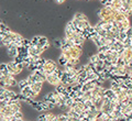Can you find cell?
I'll list each match as a JSON object with an SVG mask.
<instances>
[{
	"label": "cell",
	"mask_w": 132,
	"mask_h": 121,
	"mask_svg": "<svg viewBox=\"0 0 132 121\" xmlns=\"http://www.w3.org/2000/svg\"><path fill=\"white\" fill-rule=\"evenodd\" d=\"M18 86H19L20 90H22L23 88H26V87L30 86V84H29V80H28V79H22V80H20V82L18 83Z\"/></svg>",
	"instance_id": "cell-11"
},
{
	"label": "cell",
	"mask_w": 132,
	"mask_h": 121,
	"mask_svg": "<svg viewBox=\"0 0 132 121\" xmlns=\"http://www.w3.org/2000/svg\"><path fill=\"white\" fill-rule=\"evenodd\" d=\"M59 63H60L62 66H65L66 64L68 63V58L66 57V55H65L64 53L61 54V56H60V58H59Z\"/></svg>",
	"instance_id": "cell-9"
},
{
	"label": "cell",
	"mask_w": 132,
	"mask_h": 121,
	"mask_svg": "<svg viewBox=\"0 0 132 121\" xmlns=\"http://www.w3.org/2000/svg\"><path fill=\"white\" fill-rule=\"evenodd\" d=\"M22 46L27 47V49H30V47L32 46L31 40H26V39H24V40H23V44H22Z\"/></svg>",
	"instance_id": "cell-15"
},
{
	"label": "cell",
	"mask_w": 132,
	"mask_h": 121,
	"mask_svg": "<svg viewBox=\"0 0 132 121\" xmlns=\"http://www.w3.org/2000/svg\"><path fill=\"white\" fill-rule=\"evenodd\" d=\"M127 35H128V37L132 39V27H130V28L127 30Z\"/></svg>",
	"instance_id": "cell-20"
},
{
	"label": "cell",
	"mask_w": 132,
	"mask_h": 121,
	"mask_svg": "<svg viewBox=\"0 0 132 121\" xmlns=\"http://www.w3.org/2000/svg\"><path fill=\"white\" fill-rule=\"evenodd\" d=\"M31 106L38 111H44V108L42 107V105H41V102H36V101L33 100V101L31 102Z\"/></svg>",
	"instance_id": "cell-12"
},
{
	"label": "cell",
	"mask_w": 132,
	"mask_h": 121,
	"mask_svg": "<svg viewBox=\"0 0 132 121\" xmlns=\"http://www.w3.org/2000/svg\"><path fill=\"white\" fill-rule=\"evenodd\" d=\"M21 94L24 95V96H27V97H29V98H31V99H34L36 96H38V95L34 93V91L32 90L31 86H28V87H26V88H23L21 90Z\"/></svg>",
	"instance_id": "cell-4"
},
{
	"label": "cell",
	"mask_w": 132,
	"mask_h": 121,
	"mask_svg": "<svg viewBox=\"0 0 132 121\" xmlns=\"http://www.w3.org/2000/svg\"><path fill=\"white\" fill-rule=\"evenodd\" d=\"M14 117H15V118L16 119H19V120H22V112L21 111H18V112H15V114H14Z\"/></svg>",
	"instance_id": "cell-18"
},
{
	"label": "cell",
	"mask_w": 132,
	"mask_h": 121,
	"mask_svg": "<svg viewBox=\"0 0 132 121\" xmlns=\"http://www.w3.org/2000/svg\"><path fill=\"white\" fill-rule=\"evenodd\" d=\"M43 69H44L45 75H52L57 69V65H56V63L54 61L46 60V61H45L44 66H43Z\"/></svg>",
	"instance_id": "cell-1"
},
{
	"label": "cell",
	"mask_w": 132,
	"mask_h": 121,
	"mask_svg": "<svg viewBox=\"0 0 132 121\" xmlns=\"http://www.w3.org/2000/svg\"><path fill=\"white\" fill-rule=\"evenodd\" d=\"M98 61H99L98 55H93V56H90V58H89V63L95 64V65L97 64V62H98Z\"/></svg>",
	"instance_id": "cell-14"
},
{
	"label": "cell",
	"mask_w": 132,
	"mask_h": 121,
	"mask_svg": "<svg viewBox=\"0 0 132 121\" xmlns=\"http://www.w3.org/2000/svg\"><path fill=\"white\" fill-rule=\"evenodd\" d=\"M47 44H48V41H47L46 37H45V36H40L38 46H39V47H44L45 45H47Z\"/></svg>",
	"instance_id": "cell-10"
},
{
	"label": "cell",
	"mask_w": 132,
	"mask_h": 121,
	"mask_svg": "<svg viewBox=\"0 0 132 121\" xmlns=\"http://www.w3.org/2000/svg\"><path fill=\"white\" fill-rule=\"evenodd\" d=\"M54 44H55V46L61 47V46H62V40H60V39H55V40H54Z\"/></svg>",
	"instance_id": "cell-19"
},
{
	"label": "cell",
	"mask_w": 132,
	"mask_h": 121,
	"mask_svg": "<svg viewBox=\"0 0 132 121\" xmlns=\"http://www.w3.org/2000/svg\"><path fill=\"white\" fill-rule=\"evenodd\" d=\"M123 3H127V5H129L132 7V0H122Z\"/></svg>",
	"instance_id": "cell-21"
},
{
	"label": "cell",
	"mask_w": 132,
	"mask_h": 121,
	"mask_svg": "<svg viewBox=\"0 0 132 121\" xmlns=\"http://www.w3.org/2000/svg\"><path fill=\"white\" fill-rule=\"evenodd\" d=\"M1 80L5 82L6 87H11V86L16 85V82H15V79L13 78L12 75H10V76H1Z\"/></svg>",
	"instance_id": "cell-3"
},
{
	"label": "cell",
	"mask_w": 132,
	"mask_h": 121,
	"mask_svg": "<svg viewBox=\"0 0 132 121\" xmlns=\"http://www.w3.org/2000/svg\"><path fill=\"white\" fill-rule=\"evenodd\" d=\"M55 90H56L59 94L64 95V94L67 93V86L64 85V84H61V85H59V86H56V89H55Z\"/></svg>",
	"instance_id": "cell-7"
},
{
	"label": "cell",
	"mask_w": 132,
	"mask_h": 121,
	"mask_svg": "<svg viewBox=\"0 0 132 121\" xmlns=\"http://www.w3.org/2000/svg\"><path fill=\"white\" fill-rule=\"evenodd\" d=\"M98 57H99V60H101V61H106L107 60V55H106V53H100V52H98Z\"/></svg>",
	"instance_id": "cell-17"
},
{
	"label": "cell",
	"mask_w": 132,
	"mask_h": 121,
	"mask_svg": "<svg viewBox=\"0 0 132 121\" xmlns=\"http://www.w3.org/2000/svg\"><path fill=\"white\" fill-rule=\"evenodd\" d=\"M109 50H110L109 45H102V46L98 47V52H100V53H107Z\"/></svg>",
	"instance_id": "cell-13"
},
{
	"label": "cell",
	"mask_w": 132,
	"mask_h": 121,
	"mask_svg": "<svg viewBox=\"0 0 132 121\" xmlns=\"http://www.w3.org/2000/svg\"><path fill=\"white\" fill-rule=\"evenodd\" d=\"M39 39H40V36H34V37H33V39L31 40L32 46H38V44H39Z\"/></svg>",
	"instance_id": "cell-16"
},
{
	"label": "cell",
	"mask_w": 132,
	"mask_h": 121,
	"mask_svg": "<svg viewBox=\"0 0 132 121\" xmlns=\"http://www.w3.org/2000/svg\"><path fill=\"white\" fill-rule=\"evenodd\" d=\"M55 1H56L57 3H63V2L65 1V0H55Z\"/></svg>",
	"instance_id": "cell-22"
},
{
	"label": "cell",
	"mask_w": 132,
	"mask_h": 121,
	"mask_svg": "<svg viewBox=\"0 0 132 121\" xmlns=\"http://www.w3.org/2000/svg\"><path fill=\"white\" fill-rule=\"evenodd\" d=\"M8 50V55H9L11 58H15L16 56L19 55V51H18V46H15V44L13 43L11 45V46H9L7 49Z\"/></svg>",
	"instance_id": "cell-5"
},
{
	"label": "cell",
	"mask_w": 132,
	"mask_h": 121,
	"mask_svg": "<svg viewBox=\"0 0 132 121\" xmlns=\"http://www.w3.org/2000/svg\"><path fill=\"white\" fill-rule=\"evenodd\" d=\"M42 85H43V83H35V84H33L31 86V88L36 95H38V94H40L41 89H42Z\"/></svg>",
	"instance_id": "cell-6"
},
{
	"label": "cell",
	"mask_w": 132,
	"mask_h": 121,
	"mask_svg": "<svg viewBox=\"0 0 132 121\" xmlns=\"http://www.w3.org/2000/svg\"><path fill=\"white\" fill-rule=\"evenodd\" d=\"M46 82L48 83V84H51L53 86H59L62 84V82H61V79L55 76L54 74H52V75H46Z\"/></svg>",
	"instance_id": "cell-2"
},
{
	"label": "cell",
	"mask_w": 132,
	"mask_h": 121,
	"mask_svg": "<svg viewBox=\"0 0 132 121\" xmlns=\"http://www.w3.org/2000/svg\"><path fill=\"white\" fill-rule=\"evenodd\" d=\"M41 105H42V107L44 108V110H48V109H53L56 105H54V103L50 102V101H46V100H44V101H41Z\"/></svg>",
	"instance_id": "cell-8"
}]
</instances>
